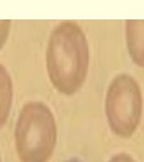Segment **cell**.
<instances>
[{"label":"cell","mask_w":144,"mask_h":162,"mask_svg":"<svg viewBox=\"0 0 144 162\" xmlns=\"http://www.w3.org/2000/svg\"><path fill=\"white\" fill-rule=\"evenodd\" d=\"M88 43L80 30L65 26L55 30L46 49L51 84L64 95H72L84 85L89 68Z\"/></svg>","instance_id":"obj_1"},{"label":"cell","mask_w":144,"mask_h":162,"mask_svg":"<svg viewBox=\"0 0 144 162\" xmlns=\"http://www.w3.org/2000/svg\"><path fill=\"white\" fill-rule=\"evenodd\" d=\"M54 113L46 104L30 101L21 108L15 128V143L21 162H47L57 143Z\"/></svg>","instance_id":"obj_2"},{"label":"cell","mask_w":144,"mask_h":162,"mask_svg":"<svg viewBox=\"0 0 144 162\" xmlns=\"http://www.w3.org/2000/svg\"><path fill=\"white\" fill-rule=\"evenodd\" d=\"M142 98L136 81L128 74L115 77L106 93L105 113L111 130L118 136H131L138 128Z\"/></svg>","instance_id":"obj_3"},{"label":"cell","mask_w":144,"mask_h":162,"mask_svg":"<svg viewBox=\"0 0 144 162\" xmlns=\"http://www.w3.org/2000/svg\"><path fill=\"white\" fill-rule=\"evenodd\" d=\"M14 98L12 78L5 66L0 64V128L8 121Z\"/></svg>","instance_id":"obj_4"},{"label":"cell","mask_w":144,"mask_h":162,"mask_svg":"<svg viewBox=\"0 0 144 162\" xmlns=\"http://www.w3.org/2000/svg\"><path fill=\"white\" fill-rule=\"evenodd\" d=\"M131 24L127 30V48L132 61L144 67V26L138 22Z\"/></svg>","instance_id":"obj_5"},{"label":"cell","mask_w":144,"mask_h":162,"mask_svg":"<svg viewBox=\"0 0 144 162\" xmlns=\"http://www.w3.org/2000/svg\"><path fill=\"white\" fill-rule=\"evenodd\" d=\"M67 162H79V161H77V160H70V161H67Z\"/></svg>","instance_id":"obj_6"},{"label":"cell","mask_w":144,"mask_h":162,"mask_svg":"<svg viewBox=\"0 0 144 162\" xmlns=\"http://www.w3.org/2000/svg\"><path fill=\"white\" fill-rule=\"evenodd\" d=\"M0 162H1V157H0Z\"/></svg>","instance_id":"obj_7"}]
</instances>
